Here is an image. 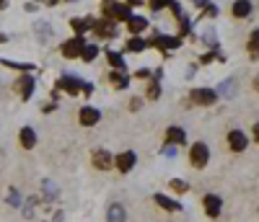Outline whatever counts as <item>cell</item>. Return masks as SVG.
Here are the masks:
<instances>
[{"label":"cell","instance_id":"obj_14","mask_svg":"<svg viewBox=\"0 0 259 222\" xmlns=\"http://www.w3.org/2000/svg\"><path fill=\"white\" fill-rule=\"evenodd\" d=\"M145 29H148V18L145 16H132L127 21V31L130 34H143Z\"/></svg>","mask_w":259,"mask_h":222},{"label":"cell","instance_id":"obj_3","mask_svg":"<svg viewBox=\"0 0 259 222\" xmlns=\"http://www.w3.org/2000/svg\"><path fill=\"white\" fill-rule=\"evenodd\" d=\"M83 49H86V44H83V36H76V39L65 42L60 52H62V57L73 60V57H80V54H83Z\"/></svg>","mask_w":259,"mask_h":222},{"label":"cell","instance_id":"obj_16","mask_svg":"<svg viewBox=\"0 0 259 222\" xmlns=\"http://www.w3.org/2000/svg\"><path fill=\"white\" fill-rule=\"evenodd\" d=\"M155 204L163 207V209H169V212H181V204H179V201L163 197V194H155Z\"/></svg>","mask_w":259,"mask_h":222},{"label":"cell","instance_id":"obj_11","mask_svg":"<svg viewBox=\"0 0 259 222\" xmlns=\"http://www.w3.org/2000/svg\"><path fill=\"white\" fill-rule=\"evenodd\" d=\"M114 165H117V168L119 171H122V173H127V171H132V165H135V153H119L117 155V160H114Z\"/></svg>","mask_w":259,"mask_h":222},{"label":"cell","instance_id":"obj_29","mask_svg":"<svg viewBox=\"0 0 259 222\" xmlns=\"http://www.w3.org/2000/svg\"><path fill=\"white\" fill-rule=\"evenodd\" d=\"M158 96H161V86H158V80H153L151 86H148V98H151V101H155Z\"/></svg>","mask_w":259,"mask_h":222},{"label":"cell","instance_id":"obj_35","mask_svg":"<svg viewBox=\"0 0 259 222\" xmlns=\"http://www.w3.org/2000/svg\"><path fill=\"white\" fill-rule=\"evenodd\" d=\"M194 3H197V5H202V8H207V5H210L207 0H194Z\"/></svg>","mask_w":259,"mask_h":222},{"label":"cell","instance_id":"obj_36","mask_svg":"<svg viewBox=\"0 0 259 222\" xmlns=\"http://www.w3.org/2000/svg\"><path fill=\"white\" fill-rule=\"evenodd\" d=\"M254 90H257V93H259V75L254 78Z\"/></svg>","mask_w":259,"mask_h":222},{"label":"cell","instance_id":"obj_4","mask_svg":"<svg viewBox=\"0 0 259 222\" xmlns=\"http://www.w3.org/2000/svg\"><path fill=\"white\" fill-rule=\"evenodd\" d=\"M215 98H218V90H210V88H194L192 90V104L210 106V104H215Z\"/></svg>","mask_w":259,"mask_h":222},{"label":"cell","instance_id":"obj_1","mask_svg":"<svg viewBox=\"0 0 259 222\" xmlns=\"http://www.w3.org/2000/svg\"><path fill=\"white\" fill-rule=\"evenodd\" d=\"M189 160L194 168H205L207 160H210V150H207V145L205 142H194L192 145V150H189Z\"/></svg>","mask_w":259,"mask_h":222},{"label":"cell","instance_id":"obj_10","mask_svg":"<svg viewBox=\"0 0 259 222\" xmlns=\"http://www.w3.org/2000/svg\"><path fill=\"white\" fill-rule=\"evenodd\" d=\"M80 124H86V127H94L99 119H101V114H99V109H94V106H83L80 109Z\"/></svg>","mask_w":259,"mask_h":222},{"label":"cell","instance_id":"obj_30","mask_svg":"<svg viewBox=\"0 0 259 222\" xmlns=\"http://www.w3.org/2000/svg\"><path fill=\"white\" fill-rule=\"evenodd\" d=\"M171 3H174V0H151V8H153V11H163V8L171 5Z\"/></svg>","mask_w":259,"mask_h":222},{"label":"cell","instance_id":"obj_33","mask_svg":"<svg viewBox=\"0 0 259 222\" xmlns=\"http://www.w3.org/2000/svg\"><path fill=\"white\" fill-rule=\"evenodd\" d=\"M163 153L169 155V158H174V155H177V150H174V145H169V147H163Z\"/></svg>","mask_w":259,"mask_h":222},{"label":"cell","instance_id":"obj_20","mask_svg":"<svg viewBox=\"0 0 259 222\" xmlns=\"http://www.w3.org/2000/svg\"><path fill=\"white\" fill-rule=\"evenodd\" d=\"M94 26H96V34L99 36H114V23L109 21V18H106V21H96Z\"/></svg>","mask_w":259,"mask_h":222},{"label":"cell","instance_id":"obj_26","mask_svg":"<svg viewBox=\"0 0 259 222\" xmlns=\"http://www.w3.org/2000/svg\"><path fill=\"white\" fill-rule=\"evenodd\" d=\"M96 54H99V47H94V44H86V49H83L80 57L86 60V62H91V60H96Z\"/></svg>","mask_w":259,"mask_h":222},{"label":"cell","instance_id":"obj_28","mask_svg":"<svg viewBox=\"0 0 259 222\" xmlns=\"http://www.w3.org/2000/svg\"><path fill=\"white\" fill-rule=\"evenodd\" d=\"M249 49H252L254 54H259V29H254L252 36H249Z\"/></svg>","mask_w":259,"mask_h":222},{"label":"cell","instance_id":"obj_12","mask_svg":"<svg viewBox=\"0 0 259 222\" xmlns=\"http://www.w3.org/2000/svg\"><path fill=\"white\" fill-rule=\"evenodd\" d=\"M166 142H169V145L187 142V132H184L181 127H169V129H166Z\"/></svg>","mask_w":259,"mask_h":222},{"label":"cell","instance_id":"obj_22","mask_svg":"<svg viewBox=\"0 0 259 222\" xmlns=\"http://www.w3.org/2000/svg\"><path fill=\"white\" fill-rule=\"evenodd\" d=\"M106 60H109V65H112L114 70H125V57L119 52H106Z\"/></svg>","mask_w":259,"mask_h":222},{"label":"cell","instance_id":"obj_7","mask_svg":"<svg viewBox=\"0 0 259 222\" xmlns=\"http://www.w3.org/2000/svg\"><path fill=\"white\" fill-rule=\"evenodd\" d=\"M228 145H231V150H233V153H241V150H246L249 140H246V134L241 132V129H231V132H228Z\"/></svg>","mask_w":259,"mask_h":222},{"label":"cell","instance_id":"obj_9","mask_svg":"<svg viewBox=\"0 0 259 222\" xmlns=\"http://www.w3.org/2000/svg\"><path fill=\"white\" fill-rule=\"evenodd\" d=\"M94 165L99 171H109L114 165V158H112V153H106V150H94Z\"/></svg>","mask_w":259,"mask_h":222},{"label":"cell","instance_id":"obj_2","mask_svg":"<svg viewBox=\"0 0 259 222\" xmlns=\"http://www.w3.org/2000/svg\"><path fill=\"white\" fill-rule=\"evenodd\" d=\"M57 88H60V90H68L70 96H76V93H83V88H86V83H83L80 78L62 75V78L57 80Z\"/></svg>","mask_w":259,"mask_h":222},{"label":"cell","instance_id":"obj_18","mask_svg":"<svg viewBox=\"0 0 259 222\" xmlns=\"http://www.w3.org/2000/svg\"><path fill=\"white\" fill-rule=\"evenodd\" d=\"M249 13H252V3H249V0H236L233 3V16L236 18H246Z\"/></svg>","mask_w":259,"mask_h":222},{"label":"cell","instance_id":"obj_24","mask_svg":"<svg viewBox=\"0 0 259 222\" xmlns=\"http://www.w3.org/2000/svg\"><path fill=\"white\" fill-rule=\"evenodd\" d=\"M233 88H236V83H233V80H223V83H220V86H218V93H220V96H228V98H231V96L236 93Z\"/></svg>","mask_w":259,"mask_h":222},{"label":"cell","instance_id":"obj_13","mask_svg":"<svg viewBox=\"0 0 259 222\" xmlns=\"http://www.w3.org/2000/svg\"><path fill=\"white\" fill-rule=\"evenodd\" d=\"M109 18H114V21H130V18H132V11H130V5L114 3V5H112V13H109Z\"/></svg>","mask_w":259,"mask_h":222},{"label":"cell","instance_id":"obj_37","mask_svg":"<svg viewBox=\"0 0 259 222\" xmlns=\"http://www.w3.org/2000/svg\"><path fill=\"white\" fill-rule=\"evenodd\" d=\"M42 3H47V5H57V0H42Z\"/></svg>","mask_w":259,"mask_h":222},{"label":"cell","instance_id":"obj_17","mask_svg":"<svg viewBox=\"0 0 259 222\" xmlns=\"http://www.w3.org/2000/svg\"><path fill=\"white\" fill-rule=\"evenodd\" d=\"M109 80H112V86H114L117 90H125L127 83H130V78L125 75V70H114L112 75H109Z\"/></svg>","mask_w":259,"mask_h":222},{"label":"cell","instance_id":"obj_32","mask_svg":"<svg viewBox=\"0 0 259 222\" xmlns=\"http://www.w3.org/2000/svg\"><path fill=\"white\" fill-rule=\"evenodd\" d=\"M151 75H153L151 70H137V78H143V80H145V78H151Z\"/></svg>","mask_w":259,"mask_h":222},{"label":"cell","instance_id":"obj_39","mask_svg":"<svg viewBox=\"0 0 259 222\" xmlns=\"http://www.w3.org/2000/svg\"><path fill=\"white\" fill-rule=\"evenodd\" d=\"M130 3H132V5H137V3H140V0H130Z\"/></svg>","mask_w":259,"mask_h":222},{"label":"cell","instance_id":"obj_8","mask_svg":"<svg viewBox=\"0 0 259 222\" xmlns=\"http://www.w3.org/2000/svg\"><path fill=\"white\" fill-rule=\"evenodd\" d=\"M202 207H205L207 217H218V215H220V207H223V201H220V197H215V194H207V197L202 199Z\"/></svg>","mask_w":259,"mask_h":222},{"label":"cell","instance_id":"obj_5","mask_svg":"<svg viewBox=\"0 0 259 222\" xmlns=\"http://www.w3.org/2000/svg\"><path fill=\"white\" fill-rule=\"evenodd\" d=\"M179 39L177 36H161V34H155L151 42H148V47H158L161 52H166V49H179Z\"/></svg>","mask_w":259,"mask_h":222},{"label":"cell","instance_id":"obj_38","mask_svg":"<svg viewBox=\"0 0 259 222\" xmlns=\"http://www.w3.org/2000/svg\"><path fill=\"white\" fill-rule=\"evenodd\" d=\"M5 42V34H0V44H3Z\"/></svg>","mask_w":259,"mask_h":222},{"label":"cell","instance_id":"obj_19","mask_svg":"<svg viewBox=\"0 0 259 222\" xmlns=\"http://www.w3.org/2000/svg\"><path fill=\"white\" fill-rule=\"evenodd\" d=\"M70 26H73V31L80 36V34H86V31H88V26H94V21H88V18H73Z\"/></svg>","mask_w":259,"mask_h":222},{"label":"cell","instance_id":"obj_31","mask_svg":"<svg viewBox=\"0 0 259 222\" xmlns=\"http://www.w3.org/2000/svg\"><path fill=\"white\" fill-rule=\"evenodd\" d=\"M36 34H39V39H47V36L52 34L47 23H36Z\"/></svg>","mask_w":259,"mask_h":222},{"label":"cell","instance_id":"obj_21","mask_svg":"<svg viewBox=\"0 0 259 222\" xmlns=\"http://www.w3.org/2000/svg\"><path fill=\"white\" fill-rule=\"evenodd\" d=\"M145 47H148V42H145V39H140V36H132V39L127 42V47H125V49H127V52H135V54H137V52H143Z\"/></svg>","mask_w":259,"mask_h":222},{"label":"cell","instance_id":"obj_34","mask_svg":"<svg viewBox=\"0 0 259 222\" xmlns=\"http://www.w3.org/2000/svg\"><path fill=\"white\" fill-rule=\"evenodd\" d=\"M254 140H257V142H259V122H257V124H254Z\"/></svg>","mask_w":259,"mask_h":222},{"label":"cell","instance_id":"obj_25","mask_svg":"<svg viewBox=\"0 0 259 222\" xmlns=\"http://www.w3.org/2000/svg\"><path fill=\"white\" fill-rule=\"evenodd\" d=\"M5 65V67H13V70H24V72H29V70H34V65H29V62H11V60H0Z\"/></svg>","mask_w":259,"mask_h":222},{"label":"cell","instance_id":"obj_6","mask_svg":"<svg viewBox=\"0 0 259 222\" xmlns=\"http://www.w3.org/2000/svg\"><path fill=\"white\" fill-rule=\"evenodd\" d=\"M16 93L21 96V101H29L31 93H34V78L31 75H21L16 83Z\"/></svg>","mask_w":259,"mask_h":222},{"label":"cell","instance_id":"obj_27","mask_svg":"<svg viewBox=\"0 0 259 222\" xmlns=\"http://www.w3.org/2000/svg\"><path fill=\"white\" fill-rule=\"evenodd\" d=\"M169 186H171L174 191H179V194H187V191H189V183H187V181H179V178H174Z\"/></svg>","mask_w":259,"mask_h":222},{"label":"cell","instance_id":"obj_15","mask_svg":"<svg viewBox=\"0 0 259 222\" xmlns=\"http://www.w3.org/2000/svg\"><path fill=\"white\" fill-rule=\"evenodd\" d=\"M18 142H21V147H26V150H31V147L36 145V132L31 127H24L21 134H18Z\"/></svg>","mask_w":259,"mask_h":222},{"label":"cell","instance_id":"obj_23","mask_svg":"<svg viewBox=\"0 0 259 222\" xmlns=\"http://www.w3.org/2000/svg\"><path fill=\"white\" fill-rule=\"evenodd\" d=\"M109 222H125V207H119V204L109 207Z\"/></svg>","mask_w":259,"mask_h":222}]
</instances>
